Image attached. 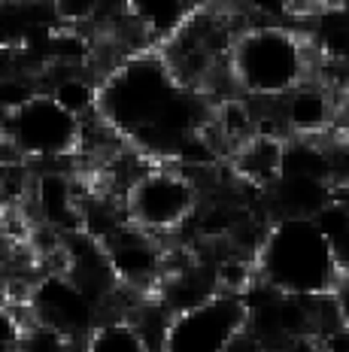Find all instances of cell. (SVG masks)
<instances>
[{"mask_svg":"<svg viewBox=\"0 0 349 352\" xmlns=\"http://www.w3.org/2000/svg\"><path fill=\"white\" fill-rule=\"evenodd\" d=\"M104 252L122 289H131L137 295H155L167 267V246L161 237L128 222L110 240H104Z\"/></svg>","mask_w":349,"mask_h":352,"instance_id":"8","label":"cell"},{"mask_svg":"<svg viewBox=\"0 0 349 352\" xmlns=\"http://www.w3.org/2000/svg\"><path fill=\"white\" fill-rule=\"evenodd\" d=\"M207 0H125V16L143 31L152 49H161Z\"/></svg>","mask_w":349,"mask_h":352,"instance_id":"11","label":"cell"},{"mask_svg":"<svg viewBox=\"0 0 349 352\" xmlns=\"http://www.w3.org/2000/svg\"><path fill=\"white\" fill-rule=\"evenodd\" d=\"M276 113L286 128V140L328 137L334 131V119H337V88L310 76L289 94L276 98Z\"/></svg>","mask_w":349,"mask_h":352,"instance_id":"10","label":"cell"},{"mask_svg":"<svg viewBox=\"0 0 349 352\" xmlns=\"http://www.w3.org/2000/svg\"><path fill=\"white\" fill-rule=\"evenodd\" d=\"M58 76L52 79V91H46L58 107H64L70 116H76L79 122L98 113V94L100 82L89 76L85 70H55Z\"/></svg>","mask_w":349,"mask_h":352,"instance_id":"14","label":"cell"},{"mask_svg":"<svg viewBox=\"0 0 349 352\" xmlns=\"http://www.w3.org/2000/svg\"><path fill=\"white\" fill-rule=\"evenodd\" d=\"M25 316L27 322L55 328L74 340H85L106 319V313L67 274H43L40 280L31 283Z\"/></svg>","mask_w":349,"mask_h":352,"instance_id":"7","label":"cell"},{"mask_svg":"<svg viewBox=\"0 0 349 352\" xmlns=\"http://www.w3.org/2000/svg\"><path fill=\"white\" fill-rule=\"evenodd\" d=\"M225 352H264V349H261V343H258V340H256V337H252L249 331H243V334H240L237 340L231 343V346L225 349Z\"/></svg>","mask_w":349,"mask_h":352,"instance_id":"24","label":"cell"},{"mask_svg":"<svg viewBox=\"0 0 349 352\" xmlns=\"http://www.w3.org/2000/svg\"><path fill=\"white\" fill-rule=\"evenodd\" d=\"M313 222L322 231V237L328 240L334 261H337V267H340V276L349 274V210L334 197L328 207H322L313 216Z\"/></svg>","mask_w":349,"mask_h":352,"instance_id":"16","label":"cell"},{"mask_svg":"<svg viewBox=\"0 0 349 352\" xmlns=\"http://www.w3.org/2000/svg\"><path fill=\"white\" fill-rule=\"evenodd\" d=\"M82 352H152V349L146 346V340L137 334V328L128 319L113 316V319H104L85 337Z\"/></svg>","mask_w":349,"mask_h":352,"instance_id":"15","label":"cell"},{"mask_svg":"<svg viewBox=\"0 0 349 352\" xmlns=\"http://www.w3.org/2000/svg\"><path fill=\"white\" fill-rule=\"evenodd\" d=\"M334 304H337V313H340V325L349 331V274H344L334 285Z\"/></svg>","mask_w":349,"mask_h":352,"instance_id":"21","label":"cell"},{"mask_svg":"<svg viewBox=\"0 0 349 352\" xmlns=\"http://www.w3.org/2000/svg\"><path fill=\"white\" fill-rule=\"evenodd\" d=\"M58 25L64 28H85L100 12H106V0H52Z\"/></svg>","mask_w":349,"mask_h":352,"instance_id":"17","label":"cell"},{"mask_svg":"<svg viewBox=\"0 0 349 352\" xmlns=\"http://www.w3.org/2000/svg\"><path fill=\"white\" fill-rule=\"evenodd\" d=\"M316 55L307 40L286 25H249L237 34L228 70L243 98L276 100L313 76Z\"/></svg>","mask_w":349,"mask_h":352,"instance_id":"1","label":"cell"},{"mask_svg":"<svg viewBox=\"0 0 349 352\" xmlns=\"http://www.w3.org/2000/svg\"><path fill=\"white\" fill-rule=\"evenodd\" d=\"M328 0H289V19H310L313 12H319Z\"/></svg>","mask_w":349,"mask_h":352,"instance_id":"23","label":"cell"},{"mask_svg":"<svg viewBox=\"0 0 349 352\" xmlns=\"http://www.w3.org/2000/svg\"><path fill=\"white\" fill-rule=\"evenodd\" d=\"M237 12L249 25H282L289 19V0H240Z\"/></svg>","mask_w":349,"mask_h":352,"instance_id":"18","label":"cell"},{"mask_svg":"<svg viewBox=\"0 0 349 352\" xmlns=\"http://www.w3.org/2000/svg\"><path fill=\"white\" fill-rule=\"evenodd\" d=\"M79 131L82 122L58 107L46 91H37L6 119L3 134L12 149L31 164H55L79 152Z\"/></svg>","mask_w":349,"mask_h":352,"instance_id":"5","label":"cell"},{"mask_svg":"<svg viewBox=\"0 0 349 352\" xmlns=\"http://www.w3.org/2000/svg\"><path fill=\"white\" fill-rule=\"evenodd\" d=\"M328 3H337V6H349V0H328Z\"/></svg>","mask_w":349,"mask_h":352,"instance_id":"25","label":"cell"},{"mask_svg":"<svg viewBox=\"0 0 349 352\" xmlns=\"http://www.w3.org/2000/svg\"><path fill=\"white\" fill-rule=\"evenodd\" d=\"M246 322L249 307L243 298L216 295L170 319L161 352H225L246 331Z\"/></svg>","mask_w":349,"mask_h":352,"instance_id":"6","label":"cell"},{"mask_svg":"<svg viewBox=\"0 0 349 352\" xmlns=\"http://www.w3.org/2000/svg\"><path fill=\"white\" fill-rule=\"evenodd\" d=\"M276 352H325V349L313 334H304V337H292V340H286Z\"/></svg>","mask_w":349,"mask_h":352,"instance_id":"22","label":"cell"},{"mask_svg":"<svg viewBox=\"0 0 349 352\" xmlns=\"http://www.w3.org/2000/svg\"><path fill=\"white\" fill-rule=\"evenodd\" d=\"M258 280L280 295H331L340 267L313 219H276L256 255Z\"/></svg>","mask_w":349,"mask_h":352,"instance_id":"2","label":"cell"},{"mask_svg":"<svg viewBox=\"0 0 349 352\" xmlns=\"http://www.w3.org/2000/svg\"><path fill=\"white\" fill-rule=\"evenodd\" d=\"M297 34L307 40L316 61L349 70V6L325 3L319 12L304 19V31Z\"/></svg>","mask_w":349,"mask_h":352,"instance_id":"12","label":"cell"},{"mask_svg":"<svg viewBox=\"0 0 349 352\" xmlns=\"http://www.w3.org/2000/svg\"><path fill=\"white\" fill-rule=\"evenodd\" d=\"M282 146L286 140L264 134H252L246 143H240L231 152V167H234L237 182L256 188V192H267L282 173Z\"/></svg>","mask_w":349,"mask_h":352,"instance_id":"13","label":"cell"},{"mask_svg":"<svg viewBox=\"0 0 349 352\" xmlns=\"http://www.w3.org/2000/svg\"><path fill=\"white\" fill-rule=\"evenodd\" d=\"M179 91L170 70L158 52H143L122 61L110 76L100 82L98 113L115 134L125 140L137 131L158 122L167 100Z\"/></svg>","mask_w":349,"mask_h":352,"instance_id":"3","label":"cell"},{"mask_svg":"<svg viewBox=\"0 0 349 352\" xmlns=\"http://www.w3.org/2000/svg\"><path fill=\"white\" fill-rule=\"evenodd\" d=\"M201 204L198 182L183 167L152 164L125 195L128 222L137 228L164 237L185 228Z\"/></svg>","mask_w":349,"mask_h":352,"instance_id":"4","label":"cell"},{"mask_svg":"<svg viewBox=\"0 0 349 352\" xmlns=\"http://www.w3.org/2000/svg\"><path fill=\"white\" fill-rule=\"evenodd\" d=\"M334 134L349 149V79L337 88V119H334Z\"/></svg>","mask_w":349,"mask_h":352,"instance_id":"20","label":"cell"},{"mask_svg":"<svg viewBox=\"0 0 349 352\" xmlns=\"http://www.w3.org/2000/svg\"><path fill=\"white\" fill-rule=\"evenodd\" d=\"M21 331H25V319L19 316V310L10 304H0V352H16Z\"/></svg>","mask_w":349,"mask_h":352,"instance_id":"19","label":"cell"},{"mask_svg":"<svg viewBox=\"0 0 349 352\" xmlns=\"http://www.w3.org/2000/svg\"><path fill=\"white\" fill-rule=\"evenodd\" d=\"M85 195H89V188L74 173L43 164L40 170H34V186L25 210L31 212V219L37 225L55 228L58 234H70L79 231Z\"/></svg>","mask_w":349,"mask_h":352,"instance_id":"9","label":"cell"}]
</instances>
